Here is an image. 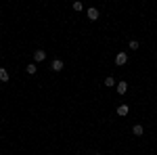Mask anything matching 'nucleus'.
<instances>
[{"instance_id": "obj_1", "label": "nucleus", "mask_w": 157, "mask_h": 155, "mask_svg": "<svg viewBox=\"0 0 157 155\" xmlns=\"http://www.w3.org/2000/svg\"><path fill=\"white\" fill-rule=\"evenodd\" d=\"M128 63V55L126 52H117L115 55V65H126Z\"/></svg>"}, {"instance_id": "obj_2", "label": "nucleus", "mask_w": 157, "mask_h": 155, "mask_svg": "<svg viewBox=\"0 0 157 155\" xmlns=\"http://www.w3.org/2000/svg\"><path fill=\"white\" fill-rule=\"evenodd\" d=\"M50 69H52V72H61V69H63V61L55 59L52 63H50Z\"/></svg>"}, {"instance_id": "obj_3", "label": "nucleus", "mask_w": 157, "mask_h": 155, "mask_svg": "<svg viewBox=\"0 0 157 155\" xmlns=\"http://www.w3.org/2000/svg\"><path fill=\"white\" fill-rule=\"evenodd\" d=\"M34 59H36L38 63H42V61L46 59V52H44V50H36V52H34Z\"/></svg>"}, {"instance_id": "obj_4", "label": "nucleus", "mask_w": 157, "mask_h": 155, "mask_svg": "<svg viewBox=\"0 0 157 155\" xmlns=\"http://www.w3.org/2000/svg\"><path fill=\"white\" fill-rule=\"evenodd\" d=\"M128 113H130V107H128V105H120V107H117V115L124 118V115H128Z\"/></svg>"}, {"instance_id": "obj_5", "label": "nucleus", "mask_w": 157, "mask_h": 155, "mask_svg": "<svg viewBox=\"0 0 157 155\" xmlns=\"http://www.w3.org/2000/svg\"><path fill=\"white\" fill-rule=\"evenodd\" d=\"M88 17H90V21H97L98 19V11L97 9H88Z\"/></svg>"}, {"instance_id": "obj_6", "label": "nucleus", "mask_w": 157, "mask_h": 155, "mask_svg": "<svg viewBox=\"0 0 157 155\" xmlns=\"http://www.w3.org/2000/svg\"><path fill=\"white\" fill-rule=\"evenodd\" d=\"M0 82H9V72L4 67H0Z\"/></svg>"}, {"instance_id": "obj_7", "label": "nucleus", "mask_w": 157, "mask_h": 155, "mask_svg": "<svg viewBox=\"0 0 157 155\" xmlns=\"http://www.w3.org/2000/svg\"><path fill=\"white\" fill-rule=\"evenodd\" d=\"M132 132L136 134V136H143V132H145V130H143V126H140V124H136V126L132 128Z\"/></svg>"}, {"instance_id": "obj_8", "label": "nucleus", "mask_w": 157, "mask_h": 155, "mask_svg": "<svg viewBox=\"0 0 157 155\" xmlns=\"http://www.w3.org/2000/svg\"><path fill=\"white\" fill-rule=\"evenodd\" d=\"M126 90H128V84H126V82H120V84H117V92H120V95H124Z\"/></svg>"}, {"instance_id": "obj_9", "label": "nucleus", "mask_w": 157, "mask_h": 155, "mask_svg": "<svg viewBox=\"0 0 157 155\" xmlns=\"http://www.w3.org/2000/svg\"><path fill=\"white\" fill-rule=\"evenodd\" d=\"M25 69H27V73H36V63H29V65H27V67H25Z\"/></svg>"}, {"instance_id": "obj_10", "label": "nucleus", "mask_w": 157, "mask_h": 155, "mask_svg": "<svg viewBox=\"0 0 157 155\" xmlns=\"http://www.w3.org/2000/svg\"><path fill=\"white\" fill-rule=\"evenodd\" d=\"M105 84H107V88H109V86H115V80H113L111 76H107V80H105Z\"/></svg>"}, {"instance_id": "obj_11", "label": "nucleus", "mask_w": 157, "mask_h": 155, "mask_svg": "<svg viewBox=\"0 0 157 155\" xmlns=\"http://www.w3.org/2000/svg\"><path fill=\"white\" fill-rule=\"evenodd\" d=\"M84 6H82V2H73V11H82Z\"/></svg>"}, {"instance_id": "obj_12", "label": "nucleus", "mask_w": 157, "mask_h": 155, "mask_svg": "<svg viewBox=\"0 0 157 155\" xmlns=\"http://www.w3.org/2000/svg\"><path fill=\"white\" fill-rule=\"evenodd\" d=\"M130 48H132V50H136V48H138V42H136V40H132V42H130Z\"/></svg>"}]
</instances>
